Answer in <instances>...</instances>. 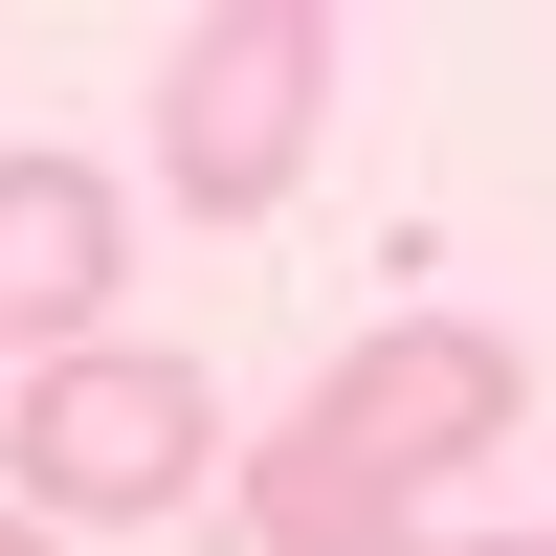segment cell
Wrapping results in <instances>:
<instances>
[{
  "label": "cell",
  "instance_id": "cell-6",
  "mask_svg": "<svg viewBox=\"0 0 556 556\" xmlns=\"http://www.w3.org/2000/svg\"><path fill=\"white\" fill-rule=\"evenodd\" d=\"M0 556H45V534H0Z\"/></svg>",
  "mask_w": 556,
  "mask_h": 556
},
{
  "label": "cell",
  "instance_id": "cell-4",
  "mask_svg": "<svg viewBox=\"0 0 556 556\" xmlns=\"http://www.w3.org/2000/svg\"><path fill=\"white\" fill-rule=\"evenodd\" d=\"M134 267V201L89 156H0V356H89V312H112Z\"/></svg>",
  "mask_w": 556,
  "mask_h": 556
},
{
  "label": "cell",
  "instance_id": "cell-3",
  "mask_svg": "<svg viewBox=\"0 0 556 556\" xmlns=\"http://www.w3.org/2000/svg\"><path fill=\"white\" fill-rule=\"evenodd\" d=\"M534 401H513V334H468V312H401V334H356L334 379H312V445H334L356 490H401L424 513L445 468H490Z\"/></svg>",
  "mask_w": 556,
  "mask_h": 556
},
{
  "label": "cell",
  "instance_id": "cell-1",
  "mask_svg": "<svg viewBox=\"0 0 556 556\" xmlns=\"http://www.w3.org/2000/svg\"><path fill=\"white\" fill-rule=\"evenodd\" d=\"M312 112H334V23H312V0H223V23L156 67V178L201 223H267L312 178Z\"/></svg>",
  "mask_w": 556,
  "mask_h": 556
},
{
  "label": "cell",
  "instance_id": "cell-7",
  "mask_svg": "<svg viewBox=\"0 0 556 556\" xmlns=\"http://www.w3.org/2000/svg\"><path fill=\"white\" fill-rule=\"evenodd\" d=\"M534 556H556V534H534Z\"/></svg>",
  "mask_w": 556,
  "mask_h": 556
},
{
  "label": "cell",
  "instance_id": "cell-5",
  "mask_svg": "<svg viewBox=\"0 0 556 556\" xmlns=\"http://www.w3.org/2000/svg\"><path fill=\"white\" fill-rule=\"evenodd\" d=\"M245 534H267V556H424V534H401V490H356V468H334L312 424H290V445L245 468Z\"/></svg>",
  "mask_w": 556,
  "mask_h": 556
},
{
  "label": "cell",
  "instance_id": "cell-2",
  "mask_svg": "<svg viewBox=\"0 0 556 556\" xmlns=\"http://www.w3.org/2000/svg\"><path fill=\"white\" fill-rule=\"evenodd\" d=\"M201 379L178 356H134V334H89V356H23V424H0V468H23V513H178L201 490Z\"/></svg>",
  "mask_w": 556,
  "mask_h": 556
}]
</instances>
